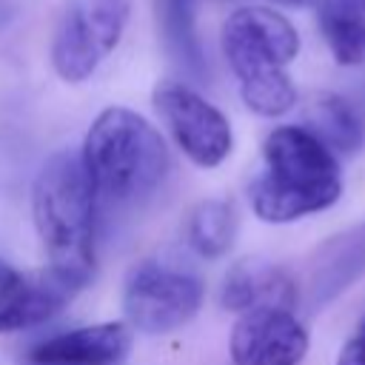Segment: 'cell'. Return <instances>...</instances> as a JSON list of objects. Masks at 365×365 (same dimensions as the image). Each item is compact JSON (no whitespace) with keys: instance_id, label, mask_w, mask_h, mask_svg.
<instances>
[{"instance_id":"1","label":"cell","mask_w":365,"mask_h":365,"mask_svg":"<svg viewBox=\"0 0 365 365\" xmlns=\"http://www.w3.org/2000/svg\"><path fill=\"white\" fill-rule=\"evenodd\" d=\"M83 168L97 205L128 208L148 200L171 168L163 134L125 106L103 108L86 131L80 148Z\"/></svg>"},{"instance_id":"2","label":"cell","mask_w":365,"mask_h":365,"mask_svg":"<svg viewBox=\"0 0 365 365\" xmlns=\"http://www.w3.org/2000/svg\"><path fill=\"white\" fill-rule=\"evenodd\" d=\"M265 171L251 182V208L262 222H294L331 208L342 194L336 154L302 125H279L262 143Z\"/></svg>"},{"instance_id":"3","label":"cell","mask_w":365,"mask_h":365,"mask_svg":"<svg viewBox=\"0 0 365 365\" xmlns=\"http://www.w3.org/2000/svg\"><path fill=\"white\" fill-rule=\"evenodd\" d=\"M97 197L80 151L51 154L31 185V217L48 268L86 285L94 274Z\"/></svg>"},{"instance_id":"4","label":"cell","mask_w":365,"mask_h":365,"mask_svg":"<svg viewBox=\"0 0 365 365\" xmlns=\"http://www.w3.org/2000/svg\"><path fill=\"white\" fill-rule=\"evenodd\" d=\"M222 51L240 83L242 103L259 117H282L297 106L285 66L299 54L294 23L265 6H245L222 26Z\"/></svg>"},{"instance_id":"5","label":"cell","mask_w":365,"mask_h":365,"mask_svg":"<svg viewBox=\"0 0 365 365\" xmlns=\"http://www.w3.org/2000/svg\"><path fill=\"white\" fill-rule=\"evenodd\" d=\"M202 282L180 268L143 259L125 277L123 311L125 325L140 334H168L197 317Z\"/></svg>"},{"instance_id":"6","label":"cell","mask_w":365,"mask_h":365,"mask_svg":"<svg viewBox=\"0 0 365 365\" xmlns=\"http://www.w3.org/2000/svg\"><path fill=\"white\" fill-rule=\"evenodd\" d=\"M128 20V0H77L66 9L51 40V66L66 83L88 80L117 48Z\"/></svg>"},{"instance_id":"7","label":"cell","mask_w":365,"mask_h":365,"mask_svg":"<svg viewBox=\"0 0 365 365\" xmlns=\"http://www.w3.org/2000/svg\"><path fill=\"white\" fill-rule=\"evenodd\" d=\"M154 108L168 125L182 154L200 168H217L234 148V131L228 117L211 106L191 86L163 80L154 88Z\"/></svg>"},{"instance_id":"8","label":"cell","mask_w":365,"mask_h":365,"mask_svg":"<svg viewBox=\"0 0 365 365\" xmlns=\"http://www.w3.org/2000/svg\"><path fill=\"white\" fill-rule=\"evenodd\" d=\"M308 354V331L285 308H251L231 331L234 365H299Z\"/></svg>"},{"instance_id":"9","label":"cell","mask_w":365,"mask_h":365,"mask_svg":"<svg viewBox=\"0 0 365 365\" xmlns=\"http://www.w3.org/2000/svg\"><path fill=\"white\" fill-rule=\"evenodd\" d=\"M80 288L86 285L74 282L71 277L54 268L31 274L14 271V277L0 294V334H14L48 322L77 297Z\"/></svg>"},{"instance_id":"10","label":"cell","mask_w":365,"mask_h":365,"mask_svg":"<svg viewBox=\"0 0 365 365\" xmlns=\"http://www.w3.org/2000/svg\"><path fill=\"white\" fill-rule=\"evenodd\" d=\"M131 348L125 322L80 325L40 339L29 348V365H120Z\"/></svg>"},{"instance_id":"11","label":"cell","mask_w":365,"mask_h":365,"mask_svg":"<svg viewBox=\"0 0 365 365\" xmlns=\"http://www.w3.org/2000/svg\"><path fill=\"white\" fill-rule=\"evenodd\" d=\"M222 308L245 314L251 308H285L297 305V282L291 274L265 259H242L237 262L222 282L220 294Z\"/></svg>"},{"instance_id":"12","label":"cell","mask_w":365,"mask_h":365,"mask_svg":"<svg viewBox=\"0 0 365 365\" xmlns=\"http://www.w3.org/2000/svg\"><path fill=\"white\" fill-rule=\"evenodd\" d=\"M151 3H154L157 34L171 63L191 77H202L205 51H202V40L197 29L200 0H151Z\"/></svg>"},{"instance_id":"13","label":"cell","mask_w":365,"mask_h":365,"mask_svg":"<svg viewBox=\"0 0 365 365\" xmlns=\"http://www.w3.org/2000/svg\"><path fill=\"white\" fill-rule=\"evenodd\" d=\"M299 125L311 131L331 154H354L365 143V123L359 111L354 103L331 91L314 94L308 100Z\"/></svg>"},{"instance_id":"14","label":"cell","mask_w":365,"mask_h":365,"mask_svg":"<svg viewBox=\"0 0 365 365\" xmlns=\"http://www.w3.org/2000/svg\"><path fill=\"white\" fill-rule=\"evenodd\" d=\"M317 23L339 66L365 63V9L359 0H319Z\"/></svg>"},{"instance_id":"15","label":"cell","mask_w":365,"mask_h":365,"mask_svg":"<svg viewBox=\"0 0 365 365\" xmlns=\"http://www.w3.org/2000/svg\"><path fill=\"white\" fill-rule=\"evenodd\" d=\"M188 245L205 257L217 259L228 254L237 237V211L228 200H202L188 214Z\"/></svg>"},{"instance_id":"16","label":"cell","mask_w":365,"mask_h":365,"mask_svg":"<svg viewBox=\"0 0 365 365\" xmlns=\"http://www.w3.org/2000/svg\"><path fill=\"white\" fill-rule=\"evenodd\" d=\"M336 365H365V336L362 334L351 336L342 345V351L336 356Z\"/></svg>"},{"instance_id":"17","label":"cell","mask_w":365,"mask_h":365,"mask_svg":"<svg viewBox=\"0 0 365 365\" xmlns=\"http://www.w3.org/2000/svg\"><path fill=\"white\" fill-rule=\"evenodd\" d=\"M14 271H17V268H11L9 262H0V294H3V288L9 285V279L14 277Z\"/></svg>"},{"instance_id":"18","label":"cell","mask_w":365,"mask_h":365,"mask_svg":"<svg viewBox=\"0 0 365 365\" xmlns=\"http://www.w3.org/2000/svg\"><path fill=\"white\" fill-rule=\"evenodd\" d=\"M271 3H282V6H302V3H311V0H271Z\"/></svg>"},{"instance_id":"19","label":"cell","mask_w":365,"mask_h":365,"mask_svg":"<svg viewBox=\"0 0 365 365\" xmlns=\"http://www.w3.org/2000/svg\"><path fill=\"white\" fill-rule=\"evenodd\" d=\"M359 334H362V336H365V322H362V331H359Z\"/></svg>"},{"instance_id":"20","label":"cell","mask_w":365,"mask_h":365,"mask_svg":"<svg viewBox=\"0 0 365 365\" xmlns=\"http://www.w3.org/2000/svg\"><path fill=\"white\" fill-rule=\"evenodd\" d=\"M359 6H362V9H365V0H359Z\"/></svg>"}]
</instances>
